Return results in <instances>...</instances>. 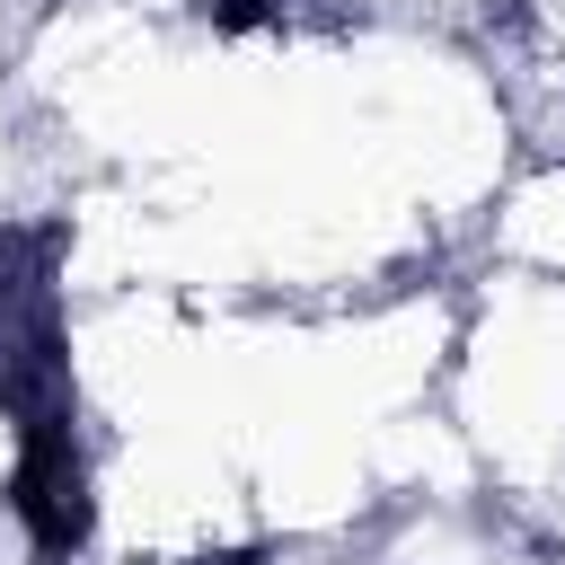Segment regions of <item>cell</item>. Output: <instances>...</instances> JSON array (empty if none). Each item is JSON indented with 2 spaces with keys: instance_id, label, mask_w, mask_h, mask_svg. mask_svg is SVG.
<instances>
[{
  "instance_id": "obj_1",
  "label": "cell",
  "mask_w": 565,
  "mask_h": 565,
  "mask_svg": "<svg viewBox=\"0 0 565 565\" xmlns=\"http://www.w3.org/2000/svg\"><path fill=\"white\" fill-rule=\"evenodd\" d=\"M9 503L35 539V556H71L88 539V468L62 433V415H26L18 424V468H9Z\"/></svg>"
},
{
  "instance_id": "obj_3",
  "label": "cell",
  "mask_w": 565,
  "mask_h": 565,
  "mask_svg": "<svg viewBox=\"0 0 565 565\" xmlns=\"http://www.w3.org/2000/svg\"><path fill=\"white\" fill-rule=\"evenodd\" d=\"M194 565H256V556H194Z\"/></svg>"
},
{
  "instance_id": "obj_2",
  "label": "cell",
  "mask_w": 565,
  "mask_h": 565,
  "mask_svg": "<svg viewBox=\"0 0 565 565\" xmlns=\"http://www.w3.org/2000/svg\"><path fill=\"white\" fill-rule=\"evenodd\" d=\"M203 9H212L221 35H247V26H274L282 18V0H203Z\"/></svg>"
}]
</instances>
